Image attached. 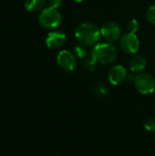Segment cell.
Here are the masks:
<instances>
[{
    "mask_svg": "<svg viewBox=\"0 0 155 156\" xmlns=\"http://www.w3.org/2000/svg\"><path fill=\"white\" fill-rule=\"evenodd\" d=\"M90 56L99 63L111 64L117 58V50L111 43H99L92 48Z\"/></svg>",
    "mask_w": 155,
    "mask_h": 156,
    "instance_id": "cell-2",
    "label": "cell"
},
{
    "mask_svg": "<svg viewBox=\"0 0 155 156\" xmlns=\"http://www.w3.org/2000/svg\"><path fill=\"white\" fill-rule=\"evenodd\" d=\"M84 69L88 71H93L97 67V61L90 55V57H86L83 60Z\"/></svg>",
    "mask_w": 155,
    "mask_h": 156,
    "instance_id": "cell-14",
    "label": "cell"
},
{
    "mask_svg": "<svg viewBox=\"0 0 155 156\" xmlns=\"http://www.w3.org/2000/svg\"><path fill=\"white\" fill-rule=\"evenodd\" d=\"M121 48L128 54H135L140 48V41L134 33H127L121 37L120 39Z\"/></svg>",
    "mask_w": 155,
    "mask_h": 156,
    "instance_id": "cell-5",
    "label": "cell"
},
{
    "mask_svg": "<svg viewBox=\"0 0 155 156\" xmlns=\"http://www.w3.org/2000/svg\"><path fill=\"white\" fill-rule=\"evenodd\" d=\"M66 41V35L61 31H52L48 34L46 45L48 48L58 49L63 46Z\"/></svg>",
    "mask_w": 155,
    "mask_h": 156,
    "instance_id": "cell-9",
    "label": "cell"
},
{
    "mask_svg": "<svg viewBox=\"0 0 155 156\" xmlns=\"http://www.w3.org/2000/svg\"><path fill=\"white\" fill-rule=\"evenodd\" d=\"M73 54L78 58H85L88 55L86 46H84L82 44H79V45L75 46L74 49H73Z\"/></svg>",
    "mask_w": 155,
    "mask_h": 156,
    "instance_id": "cell-13",
    "label": "cell"
},
{
    "mask_svg": "<svg viewBox=\"0 0 155 156\" xmlns=\"http://www.w3.org/2000/svg\"><path fill=\"white\" fill-rule=\"evenodd\" d=\"M146 18L149 23L155 25V5H151L146 12Z\"/></svg>",
    "mask_w": 155,
    "mask_h": 156,
    "instance_id": "cell-15",
    "label": "cell"
},
{
    "mask_svg": "<svg viewBox=\"0 0 155 156\" xmlns=\"http://www.w3.org/2000/svg\"><path fill=\"white\" fill-rule=\"evenodd\" d=\"M100 34L107 41L113 42L121 37L122 28L116 22L108 21L100 28Z\"/></svg>",
    "mask_w": 155,
    "mask_h": 156,
    "instance_id": "cell-6",
    "label": "cell"
},
{
    "mask_svg": "<svg viewBox=\"0 0 155 156\" xmlns=\"http://www.w3.org/2000/svg\"><path fill=\"white\" fill-rule=\"evenodd\" d=\"M92 91L100 96H105L108 93V88L107 86L101 82V81H97L96 83H94L93 87H92Z\"/></svg>",
    "mask_w": 155,
    "mask_h": 156,
    "instance_id": "cell-12",
    "label": "cell"
},
{
    "mask_svg": "<svg viewBox=\"0 0 155 156\" xmlns=\"http://www.w3.org/2000/svg\"><path fill=\"white\" fill-rule=\"evenodd\" d=\"M147 66V61L143 56L136 55L130 61V69L133 73H142Z\"/></svg>",
    "mask_w": 155,
    "mask_h": 156,
    "instance_id": "cell-10",
    "label": "cell"
},
{
    "mask_svg": "<svg viewBox=\"0 0 155 156\" xmlns=\"http://www.w3.org/2000/svg\"><path fill=\"white\" fill-rule=\"evenodd\" d=\"M144 129L150 133H155V118H150L145 121Z\"/></svg>",
    "mask_w": 155,
    "mask_h": 156,
    "instance_id": "cell-17",
    "label": "cell"
},
{
    "mask_svg": "<svg viewBox=\"0 0 155 156\" xmlns=\"http://www.w3.org/2000/svg\"><path fill=\"white\" fill-rule=\"evenodd\" d=\"M47 0H26L25 7L28 12L36 13L44 9Z\"/></svg>",
    "mask_w": 155,
    "mask_h": 156,
    "instance_id": "cell-11",
    "label": "cell"
},
{
    "mask_svg": "<svg viewBox=\"0 0 155 156\" xmlns=\"http://www.w3.org/2000/svg\"><path fill=\"white\" fill-rule=\"evenodd\" d=\"M75 2H77V3H79V2H82V1H84V0H74Z\"/></svg>",
    "mask_w": 155,
    "mask_h": 156,
    "instance_id": "cell-19",
    "label": "cell"
},
{
    "mask_svg": "<svg viewBox=\"0 0 155 156\" xmlns=\"http://www.w3.org/2000/svg\"><path fill=\"white\" fill-rule=\"evenodd\" d=\"M48 2L49 7L56 8V9L58 6H60V5L62 4V0H48Z\"/></svg>",
    "mask_w": 155,
    "mask_h": 156,
    "instance_id": "cell-18",
    "label": "cell"
},
{
    "mask_svg": "<svg viewBox=\"0 0 155 156\" xmlns=\"http://www.w3.org/2000/svg\"><path fill=\"white\" fill-rule=\"evenodd\" d=\"M109 80L112 85L122 83L127 78V70L122 65H115L109 71Z\"/></svg>",
    "mask_w": 155,
    "mask_h": 156,
    "instance_id": "cell-8",
    "label": "cell"
},
{
    "mask_svg": "<svg viewBox=\"0 0 155 156\" xmlns=\"http://www.w3.org/2000/svg\"><path fill=\"white\" fill-rule=\"evenodd\" d=\"M133 82L136 90L142 94H152L155 90L154 78L148 73H140L134 76Z\"/></svg>",
    "mask_w": 155,
    "mask_h": 156,
    "instance_id": "cell-4",
    "label": "cell"
},
{
    "mask_svg": "<svg viewBox=\"0 0 155 156\" xmlns=\"http://www.w3.org/2000/svg\"><path fill=\"white\" fill-rule=\"evenodd\" d=\"M62 17L60 13L56 8H44L38 16L39 25L46 29H53L58 27L61 23Z\"/></svg>",
    "mask_w": 155,
    "mask_h": 156,
    "instance_id": "cell-3",
    "label": "cell"
},
{
    "mask_svg": "<svg viewBox=\"0 0 155 156\" xmlns=\"http://www.w3.org/2000/svg\"><path fill=\"white\" fill-rule=\"evenodd\" d=\"M100 29L91 23H82L75 30L76 39L84 46H94L100 38Z\"/></svg>",
    "mask_w": 155,
    "mask_h": 156,
    "instance_id": "cell-1",
    "label": "cell"
},
{
    "mask_svg": "<svg viewBox=\"0 0 155 156\" xmlns=\"http://www.w3.org/2000/svg\"><path fill=\"white\" fill-rule=\"evenodd\" d=\"M57 62L58 66L65 71L70 72L76 68V57L69 50H62L57 56Z\"/></svg>",
    "mask_w": 155,
    "mask_h": 156,
    "instance_id": "cell-7",
    "label": "cell"
},
{
    "mask_svg": "<svg viewBox=\"0 0 155 156\" xmlns=\"http://www.w3.org/2000/svg\"><path fill=\"white\" fill-rule=\"evenodd\" d=\"M139 29V23L136 19H132L127 24V30L129 33H136Z\"/></svg>",
    "mask_w": 155,
    "mask_h": 156,
    "instance_id": "cell-16",
    "label": "cell"
}]
</instances>
